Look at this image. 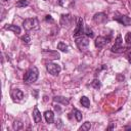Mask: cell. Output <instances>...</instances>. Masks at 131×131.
Segmentation results:
<instances>
[{"label":"cell","instance_id":"6da1fadb","mask_svg":"<svg viewBox=\"0 0 131 131\" xmlns=\"http://www.w3.org/2000/svg\"><path fill=\"white\" fill-rule=\"evenodd\" d=\"M38 76H39V71L36 67H32L30 68L26 74H25V77H24V81L27 82V83H34L37 81L38 79Z\"/></svg>","mask_w":131,"mask_h":131},{"label":"cell","instance_id":"7a4b0ae2","mask_svg":"<svg viewBox=\"0 0 131 131\" xmlns=\"http://www.w3.org/2000/svg\"><path fill=\"white\" fill-rule=\"evenodd\" d=\"M23 27L26 31H31V30H37L39 28V21L36 17L32 18H27L23 23Z\"/></svg>","mask_w":131,"mask_h":131},{"label":"cell","instance_id":"3957f363","mask_svg":"<svg viewBox=\"0 0 131 131\" xmlns=\"http://www.w3.org/2000/svg\"><path fill=\"white\" fill-rule=\"evenodd\" d=\"M76 44L81 51H84L87 49V47L89 45V38L84 35L78 36V37H76Z\"/></svg>","mask_w":131,"mask_h":131},{"label":"cell","instance_id":"277c9868","mask_svg":"<svg viewBox=\"0 0 131 131\" xmlns=\"http://www.w3.org/2000/svg\"><path fill=\"white\" fill-rule=\"evenodd\" d=\"M46 69L47 71L49 72V74H51L52 76H57L60 71H61V68L59 64L57 63H54V62H49L46 64Z\"/></svg>","mask_w":131,"mask_h":131},{"label":"cell","instance_id":"5b68a950","mask_svg":"<svg viewBox=\"0 0 131 131\" xmlns=\"http://www.w3.org/2000/svg\"><path fill=\"white\" fill-rule=\"evenodd\" d=\"M114 19L117 20V21H119L120 24H122L124 26H131V17H129L127 15H122V14L117 13L114 16Z\"/></svg>","mask_w":131,"mask_h":131},{"label":"cell","instance_id":"8992f818","mask_svg":"<svg viewBox=\"0 0 131 131\" xmlns=\"http://www.w3.org/2000/svg\"><path fill=\"white\" fill-rule=\"evenodd\" d=\"M83 33H84V23H83V19L81 17H79L78 21H77V27H76L75 32H74V36L78 37V36L83 35Z\"/></svg>","mask_w":131,"mask_h":131},{"label":"cell","instance_id":"52a82bcc","mask_svg":"<svg viewBox=\"0 0 131 131\" xmlns=\"http://www.w3.org/2000/svg\"><path fill=\"white\" fill-rule=\"evenodd\" d=\"M110 42V37H102V36H98L96 39H95V41H94V44H95V47H97V48H101V47H103L106 43H108Z\"/></svg>","mask_w":131,"mask_h":131},{"label":"cell","instance_id":"ba28073f","mask_svg":"<svg viewBox=\"0 0 131 131\" xmlns=\"http://www.w3.org/2000/svg\"><path fill=\"white\" fill-rule=\"evenodd\" d=\"M122 49H123V41H122L121 36L118 35V37H117V39L115 41V44L112 47V51L113 52H120Z\"/></svg>","mask_w":131,"mask_h":131},{"label":"cell","instance_id":"9c48e42d","mask_svg":"<svg viewBox=\"0 0 131 131\" xmlns=\"http://www.w3.org/2000/svg\"><path fill=\"white\" fill-rule=\"evenodd\" d=\"M107 19V16L104 12H98V13H95L94 16H93V21L94 23H97V24H102L104 23L105 20Z\"/></svg>","mask_w":131,"mask_h":131},{"label":"cell","instance_id":"30bf717a","mask_svg":"<svg viewBox=\"0 0 131 131\" xmlns=\"http://www.w3.org/2000/svg\"><path fill=\"white\" fill-rule=\"evenodd\" d=\"M72 23V16L71 14L67 13V14H61L60 15V25L62 27H70Z\"/></svg>","mask_w":131,"mask_h":131},{"label":"cell","instance_id":"8fae6325","mask_svg":"<svg viewBox=\"0 0 131 131\" xmlns=\"http://www.w3.org/2000/svg\"><path fill=\"white\" fill-rule=\"evenodd\" d=\"M11 96H12L14 101H20L24 98V93L19 89H13L11 92Z\"/></svg>","mask_w":131,"mask_h":131},{"label":"cell","instance_id":"7c38bea8","mask_svg":"<svg viewBox=\"0 0 131 131\" xmlns=\"http://www.w3.org/2000/svg\"><path fill=\"white\" fill-rule=\"evenodd\" d=\"M4 29L5 30H8V31H11V32H13V33H15L17 35L20 34V32H21L20 27H18L16 25H7V26L4 27Z\"/></svg>","mask_w":131,"mask_h":131},{"label":"cell","instance_id":"4fadbf2b","mask_svg":"<svg viewBox=\"0 0 131 131\" xmlns=\"http://www.w3.org/2000/svg\"><path fill=\"white\" fill-rule=\"evenodd\" d=\"M44 118H45L47 123L51 124V123L54 122V113L52 111H46L44 113Z\"/></svg>","mask_w":131,"mask_h":131},{"label":"cell","instance_id":"5bb4252c","mask_svg":"<svg viewBox=\"0 0 131 131\" xmlns=\"http://www.w3.org/2000/svg\"><path fill=\"white\" fill-rule=\"evenodd\" d=\"M33 118H34L35 123H40L41 120H42L41 113H40V111L38 110V107H36V106H35L34 110H33Z\"/></svg>","mask_w":131,"mask_h":131},{"label":"cell","instance_id":"9a60e30c","mask_svg":"<svg viewBox=\"0 0 131 131\" xmlns=\"http://www.w3.org/2000/svg\"><path fill=\"white\" fill-rule=\"evenodd\" d=\"M80 102L85 107H89V105H90V100H89V98L87 96H82L81 99H80Z\"/></svg>","mask_w":131,"mask_h":131},{"label":"cell","instance_id":"2e32d148","mask_svg":"<svg viewBox=\"0 0 131 131\" xmlns=\"http://www.w3.org/2000/svg\"><path fill=\"white\" fill-rule=\"evenodd\" d=\"M54 101L60 102L62 104H69V99H67L66 97H62V96H55L54 97Z\"/></svg>","mask_w":131,"mask_h":131},{"label":"cell","instance_id":"e0dca14e","mask_svg":"<svg viewBox=\"0 0 131 131\" xmlns=\"http://www.w3.org/2000/svg\"><path fill=\"white\" fill-rule=\"evenodd\" d=\"M12 128H13L14 130H19V129H21V128H23V123H21V121L15 120V121L12 123Z\"/></svg>","mask_w":131,"mask_h":131},{"label":"cell","instance_id":"ac0fdd59","mask_svg":"<svg viewBox=\"0 0 131 131\" xmlns=\"http://www.w3.org/2000/svg\"><path fill=\"white\" fill-rule=\"evenodd\" d=\"M57 49L62 51V52H68V45L66 43H63V42H59L57 44Z\"/></svg>","mask_w":131,"mask_h":131},{"label":"cell","instance_id":"d6986e66","mask_svg":"<svg viewBox=\"0 0 131 131\" xmlns=\"http://www.w3.org/2000/svg\"><path fill=\"white\" fill-rule=\"evenodd\" d=\"M28 5H29V0H18L16 2V7H18V8H23Z\"/></svg>","mask_w":131,"mask_h":131},{"label":"cell","instance_id":"ffe728a7","mask_svg":"<svg viewBox=\"0 0 131 131\" xmlns=\"http://www.w3.org/2000/svg\"><path fill=\"white\" fill-rule=\"evenodd\" d=\"M90 128H91V123L87 121V122L83 123V125L80 127V130H83V131H88Z\"/></svg>","mask_w":131,"mask_h":131},{"label":"cell","instance_id":"44dd1931","mask_svg":"<svg viewBox=\"0 0 131 131\" xmlns=\"http://www.w3.org/2000/svg\"><path fill=\"white\" fill-rule=\"evenodd\" d=\"M74 116H75V118H76V120H77L78 122H80V121L82 120V113H81L80 111H78L77 108L74 110Z\"/></svg>","mask_w":131,"mask_h":131},{"label":"cell","instance_id":"7402d4cb","mask_svg":"<svg viewBox=\"0 0 131 131\" xmlns=\"http://www.w3.org/2000/svg\"><path fill=\"white\" fill-rule=\"evenodd\" d=\"M91 85H92V87H94L95 89L100 88V82H99V80H97V79L93 80V82L91 83Z\"/></svg>","mask_w":131,"mask_h":131},{"label":"cell","instance_id":"603a6c76","mask_svg":"<svg viewBox=\"0 0 131 131\" xmlns=\"http://www.w3.org/2000/svg\"><path fill=\"white\" fill-rule=\"evenodd\" d=\"M21 40H23V42H24V43L29 44V43H30V41H31V38H30V36H29L28 34H26L25 36H23V37H21Z\"/></svg>","mask_w":131,"mask_h":131},{"label":"cell","instance_id":"cb8c5ba5","mask_svg":"<svg viewBox=\"0 0 131 131\" xmlns=\"http://www.w3.org/2000/svg\"><path fill=\"white\" fill-rule=\"evenodd\" d=\"M125 41L127 44H131V33H127L125 36Z\"/></svg>","mask_w":131,"mask_h":131},{"label":"cell","instance_id":"d4e9b609","mask_svg":"<svg viewBox=\"0 0 131 131\" xmlns=\"http://www.w3.org/2000/svg\"><path fill=\"white\" fill-rule=\"evenodd\" d=\"M86 36L87 37H90V38H92L93 37V33H92V31L89 29V28H86Z\"/></svg>","mask_w":131,"mask_h":131},{"label":"cell","instance_id":"484cf974","mask_svg":"<svg viewBox=\"0 0 131 131\" xmlns=\"http://www.w3.org/2000/svg\"><path fill=\"white\" fill-rule=\"evenodd\" d=\"M60 126H61V121H60V120H57V121H56V127L59 128Z\"/></svg>","mask_w":131,"mask_h":131},{"label":"cell","instance_id":"4316f807","mask_svg":"<svg viewBox=\"0 0 131 131\" xmlns=\"http://www.w3.org/2000/svg\"><path fill=\"white\" fill-rule=\"evenodd\" d=\"M46 20H50V21H53L51 15H46Z\"/></svg>","mask_w":131,"mask_h":131},{"label":"cell","instance_id":"83f0119b","mask_svg":"<svg viewBox=\"0 0 131 131\" xmlns=\"http://www.w3.org/2000/svg\"><path fill=\"white\" fill-rule=\"evenodd\" d=\"M128 59H129V62L131 63V52L129 53V55H128Z\"/></svg>","mask_w":131,"mask_h":131},{"label":"cell","instance_id":"f1b7e54d","mask_svg":"<svg viewBox=\"0 0 131 131\" xmlns=\"http://www.w3.org/2000/svg\"><path fill=\"white\" fill-rule=\"evenodd\" d=\"M58 3H59V4L61 5V4H62V2H61V0H58Z\"/></svg>","mask_w":131,"mask_h":131},{"label":"cell","instance_id":"f546056e","mask_svg":"<svg viewBox=\"0 0 131 131\" xmlns=\"http://www.w3.org/2000/svg\"><path fill=\"white\" fill-rule=\"evenodd\" d=\"M3 1H8V0H3Z\"/></svg>","mask_w":131,"mask_h":131},{"label":"cell","instance_id":"4dcf8cb0","mask_svg":"<svg viewBox=\"0 0 131 131\" xmlns=\"http://www.w3.org/2000/svg\"><path fill=\"white\" fill-rule=\"evenodd\" d=\"M44 1H46V0H44Z\"/></svg>","mask_w":131,"mask_h":131}]
</instances>
